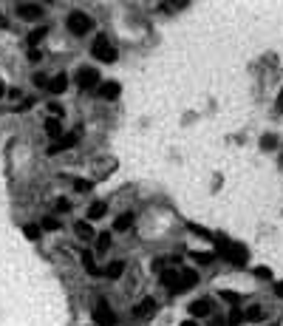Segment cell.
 <instances>
[{"mask_svg": "<svg viewBox=\"0 0 283 326\" xmlns=\"http://www.w3.org/2000/svg\"><path fill=\"white\" fill-rule=\"evenodd\" d=\"M91 54L96 57L99 63H113L116 60V48L111 45V40L105 34H96L94 37V45H91Z\"/></svg>", "mask_w": 283, "mask_h": 326, "instance_id": "cell-1", "label": "cell"}, {"mask_svg": "<svg viewBox=\"0 0 283 326\" xmlns=\"http://www.w3.org/2000/svg\"><path fill=\"white\" fill-rule=\"evenodd\" d=\"M91 26H94V20H91L85 11H71V14H68V29L74 34H88Z\"/></svg>", "mask_w": 283, "mask_h": 326, "instance_id": "cell-2", "label": "cell"}, {"mask_svg": "<svg viewBox=\"0 0 283 326\" xmlns=\"http://www.w3.org/2000/svg\"><path fill=\"white\" fill-rule=\"evenodd\" d=\"M94 321H96L99 326H113V324H116V315H113L111 304H108L105 298H99L96 306H94Z\"/></svg>", "mask_w": 283, "mask_h": 326, "instance_id": "cell-3", "label": "cell"}, {"mask_svg": "<svg viewBox=\"0 0 283 326\" xmlns=\"http://www.w3.org/2000/svg\"><path fill=\"white\" fill-rule=\"evenodd\" d=\"M77 85L82 91H91L94 85H99V71H96V68H91V66H82L77 71Z\"/></svg>", "mask_w": 283, "mask_h": 326, "instance_id": "cell-4", "label": "cell"}, {"mask_svg": "<svg viewBox=\"0 0 283 326\" xmlns=\"http://www.w3.org/2000/svg\"><path fill=\"white\" fill-rule=\"evenodd\" d=\"M65 88H68V77H65V74L48 77V85H45V91H48V94H63Z\"/></svg>", "mask_w": 283, "mask_h": 326, "instance_id": "cell-5", "label": "cell"}, {"mask_svg": "<svg viewBox=\"0 0 283 326\" xmlns=\"http://www.w3.org/2000/svg\"><path fill=\"white\" fill-rule=\"evenodd\" d=\"M74 145H77V134H63L60 142L48 145V153H57V150H65V147H74Z\"/></svg>", "mask_w": 283, "mask_h": 326, "instance_id": "cell-6", "label": "cell"}, {"mask_svg": "<svg viewBox=\"0 0 283 326\" xmlns=\"http://www.w3.org/2000/svg\"><path fill=\"white\" fill-rule=\"evenodd\" d=\"M119 91H122V85H119V82H102L99 85V94H102V100H116V97H119Z\"/></svg>", "mask_w": 283, "mask_h": 326, "instance_id": "cell-7", "label": "cell"}, {"mask_svg": "<svg viewBox=\"0 0 283 326\" xmlns=\"http://www.w3.org/2000/svg\"><path fill=\"white\" fill-rule=\"evenodd\" d=\"M125 267H127L125 261H113V264H108V267L102 270V275H105V278H111V281H116V278H122Z\"/></svg>", "mask_w": 283, "mask_h": 326, "instance_id": "cell-8", "label": "cell"}, {"mask_svg": "<svg viewBox=\"0 0 283 326\" xmlns=\"http://www.w3.org/2000/svg\"><path fill=\"white\" fill-rule=\"evenodd\" d=\"M190 315H192V321H195V318L210 315V301H207V298H204V301H192L190 304Z\"/></svg>", "mask_w": 283, "mask_h": 326, "instance_id": "cell-9", "label": "cell"}, {"mask_svg": "<svg viewBox=\"0 0 283 326\" xmlns=\"http://www.w3.org/2000/svg\"><path fill=\"white\" fill-rule=\"evenodd\" d=\"M45 134H48V139H60V136H63V125H60L57 116L45 119Z\"/></svg>", "mask_w": 283, "mask_h": 326, "instance_id": "cell-10", "label": "cell"}, {"mask_svg": "<svg viewBox=\"0 0 283 326\" xmlns=\"http://www.w3.org/2000/svg\"><path fill=\"white\" fill-rule=\"evenodd\" d=\"M153 309H156V301H153V298H145L142 304L133 306V315H136V318H145V315H150Z\"/></svg>", "mask_w": 283, "mask_h": 326, "instance_id": "cell-11", "label": "cell"}, {"mask_svg": "<svg viewBox=\"0 0 283 326\" xmlns=\"http://www.w3.org/2000/svg\"><path fill=\"white\" fill-rule=\"evenodd\" d=\"M77 236L85 238V241H94V238H96V230L91 227V221H77Z\"/></svg>", "mask_w": 283, "mask_h": 326, "instance_id": "cell-12", "label": "cell"}, {"mask_svg": "<svg viewBox=\"0 0 283 326\" xmlns=\"http://www.w3.org/2000/svg\"><path fill=\"white\" fill-rule=\"evenodd\" d=\"M133 224V213H122V216H116V221H113V230L116 233H125L127 227Z\"/></svg>", "mask_w": 283, "mask_h": 326, "instance_id": "cell-13", "label": "cell"}, {"mask_svg": "<svg viewBox=\"0 0 283 326\" xmlns=\"http://www.w3.org/2000/svg\"><path fill=\"white\" fill-rule=\"evenodd\" d=\"M17 14H20V17H26V20H37V17L43 14V6H20V9H17Z\"/></svg>", "mask_w": 283, "mask_h": 326, "instance_id": "cell-14", "label": "cell"}, {"mask_svg": "<svg viewBox=\"0 0 283 326\" xmlns=\"http://www.w3.org/2000/svg\"><path fill=\"white\" fill-rule=\"evenodd\" d=\"M108 247H111V233H99L94 238V253H105Z\"/></svg>", "mask_w": 283, "mask_h": 326, "instance_id": "cell-15", "label": "cell"}, {"mask_svg": "<svg viewBox=\"0 0 283 326\" xmlns=\"http://www.w3.org/2000/svg\"><path fill=\"white\" fill-rule=\"evenodd\" d=\"M105 216V202H94L88 207V221H96V218H102Z\"/></svg>", "mask_w": 283, "mask_h": 326, "instance_id": "cell-16", "label": "cell"}, {"mask_svg": "<svg viewBox=\"0 0 283 326\" xmlns=\"http://www.w3.org/2000/svg\"><path fill=\"white\" fill-rule=\"evenodd\" d=\"M45 34H48V29H45V26H43V29H37V32H31V34H29V48H37V43L43 40Z\"/></svg>", "mask_w": 283, "mask_h": 326, "instance_id": "cell-17", "label": "cell"}, {"mask_svg": "<svg viewBox=\"0 0 283 326\" xmlns=\"http://www.w3.org/2000/svg\"><path fill=\"white\" fill-rule=\"evenodd\" d=\"M23 236L31 238V241H37V238H40V227L37 224H23Z\"/></svg>", "mask_w": 283, "mask_h": 326, "instance_id": "cell-18", "label": "cell"}, {"mask_svg": "<svg viewBox=\"0 0 283 326\" xmlns=\"http://www.w3.org/2000/svg\"><path fill=\"white\" fill-rule=\"evenodd\" d=\"M57 227H60V221H57V218H48V216H45L43 224H40V230H48V233H54Z\"/></svg>", "mask_w": 283, "mask_h": 326, "instance_id": "cell-19", "label": "cell"}, {"mask_svg": "<svg viewBox=\"0 0 283 326\" xmlns=\"http://www.w3.org/2000/svg\"><path fill=\"white\" fill-rule=\"evenodd\" d=\"M74 184H77V190H79V193H88L91 187H94V181H88V179H77Z\"/></svg>", "mask_w": 283, "mask_h": 326, "instance_id": "cell-20", "label": "cell"}, {"mask_svg": "<svg viewBox=\"0 0 283 326\" xmlns=\"http://www.w3.org/2000/svg\"><path fill=\"white\" fill-rule=\"evenodd\" d=\"M244 318H247V321H258V318H260V306H249Z\"/></svg>", "mask_w": 283, "mask_h": 326, "instance_id": "cell-21", "label": "cell"}, {"mask_svg": "<svg viewBox=\"0 0 283 326\" xmlns=\"http://www.w3.org/2000/svg\"><path fill=\"white\" fill-rule=\"evenodd\" d=\"M29 60H31V63H40V60H43V51H40V48H31V51H29Z\"/></svg>", "mask_w": 283, "mask_h": 326, "instance_id": "cell-22", "label": "cell"}, {"mask_svg": "<svg viewBox=\"0 0 283 326\" xmlns=\"http://www.w3.org/2000/svg\"><path fill=\"white\" fill-rule=\"evenodd\" d=\"M34 85L45 88V85H48V77H45V74H34Z\"/></svg>", "mask_w": 283, "mask_h": 326, "instance_id": "cell-23", "label": "cell"}, {"mask_svg": "<svg viewBox=\"0 0 283 326\" xmlns=\"http://www.w3.org/2000/svg\"><path fill=\"white\" fill-rule=\"evenodd\" d=\"M68 199H57V210H60V213H65V210H71V207H68Z\"/></svg>", "mask_w": 283, "mask_h": 326, "instance_id": "cell-24", "label": "cell"}, {"mask_svg": "<svg viewBox=\"0 0 283 326\" xmlns=\"http://www.w3.org/2000/svg\"><path fill=\"white\" fill-rule=\"evenodd\" d=\"M221 298H224L226 304H235V301H238V295H235V292H221Z\"/></svg>", "mask_w": 283, "mask_h": 326, "instance_id": "cell-25", "label": "cell"}, {"mask_svg": "<svg viewBox=\"0 0 283 326\" xmlns=\"http://www.w3.org/2000/svg\"><path fill=\"white\" fill-rule=\"evenodd\" d=\"M210 258H213V253H195V261H201V264L210 261Z\"/></svg>", "mask_w": 283, "mask_h": 326, "instance_id": "cell-26", "label": "cell"}, {"mask_svg": "<svg viewBox=\"0 0 283 326\" xmlns=\"http://www.w3.org/2000/svg\"><path fill=\"white\" fill-rule=\"evenodd\" d=\"M255 272H258V278H272V272L266 270V267H258V270H255Z\"/></svg>", "mask_w": 283, "mask_h": 326, "instance_id": "cell-27", "label": "cell"}, {"mask_svg": "<svg viewBox=\"0 0 283 326\" xmlns=\"http://www.w3.org/2000/svg\"><path fill=\"white\" fill-rule=\"evenodd\" d=\"M272 145H275V139H272V136H263V147H266V150H269Z\"/></svg>", "mask_w": 283, "mask_h": 326, "instance_id": "cell-28", "label": "cell"}, {"mask_svg": "<svg viewBox=\"0 0 283 326\" xmlns=\"http://www.w3.org/2000/svg\"><path fill=\"white\" fill-rule=\"evenodd\" d=\"M275 292H278V295H283V284H275Z\"/></svg>", "mask_w": 283, "mask_h": 326, "instance_id": "cell-29", "label": "cell"}, {"mask_svg": "<svg viewBox=\"0 0 283 326\" xmlns=\"http://www.w3.org/2000/svg\"><path fill=\"white\" fill-rule=\"evenodd\" d=\"M181 326H198V324H195V321H192V318H190V321H184V324H181Z\"/></svg>", "mask_w": 283, "mask_h": 326, "instance_id": "cell-30", "label": "cell"}, {"mask_svg": "<svg viewBox=\"0 0 283 326\" xmlns=\"http://www.w3.org/2000/svg\"><path fill=\"white\" fill-rule=\"evenodd\" d=\"M278 105H281V108H283V91H281V97H278Z\"/></svg>", "mask_w": 283, "mask_h": 326, "instance_id": "cell-31", "label": "cell"}, {"mask_svg": "<svg viewBox=\"0 0 283 326\" xmlns=\"http://www.w3.org/2000/svg\"><path fill=\"white\" fill-rule=\"evenodd\" d=\"M0 23H3V11H0Z\"/></svg>", "mask_w": 283, "mask_h": 326, "instance_id": "cell-32", "label": "cell"}, {"mask_svg": "<svg viewBox=\"0 0 283 326\" xmlns=\"http://www.w3.org/2000/svg\"><path fill=\"white\" fill-rule=\"evenodd\" d=\"M0 94H3V85H0Z\"/></svg>", "mask_w": 283, "mask_h": 326, "instance_id": "cell-33", "label": "cell"}]
</instances>
